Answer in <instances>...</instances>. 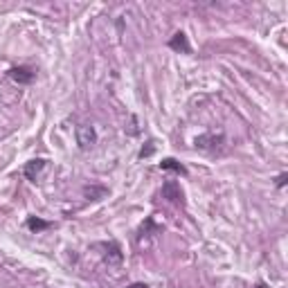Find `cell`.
Segmentation results:
<instances>
[{"label":"cell","instance_id":"obj_2","mask_svg":"<svg viewBox=\"0 0 288 288\" xmlns=\"http://www.w3.org/2000/svg\"><path fill=\"white\" fill-rule=\"evenodd\" d=\"M225 142V137L221 135H216V133H205V135H198L194 140V147L196 149H200V151H216V149L221 147Z\"/></svg>","mask_w":288,"mask_h":288},{"label":"cell","instance_id":"obj_4","mask_svg":"<svg viewBox=\"0 0 288 288\" xmlns=\"http://www.w3.org/2000/svg\"><path fill=\"white\" fill-rule=\"evenodd\" d=\"M169 48L173 50V52L178 54H189L191 52V45L189 41H187V34L185 32H176V34L169 39Z\"/></svg>","mask_w":288,"mask_h":288},{"label":"cell","instance_id":"obj_11","mask_svg":"<svg viewBox=\"0 0 288 288\" xmlns=\"http://www.w3.org/2000/svg\"><path fill=\"white\" fill-rule=\"evenodd\" d=\"M153 151H156V147H153V142H147V149H142V151H140V158H149Z\"/></svg>","mask_w":288,"mask_h":288},{"label":"cell","instance_id":"obj_9","mask_svg":"<svg viewBox=\"0 0 288 288\" xmlns=\"http://www.w3.org/2000/svg\"><path fill=\"white\" fill-rule=\"evenodd\" d=\"M106 250H111V252L106 254L108 264H119V261H122V250H119V245L115 243V241H111V243L106 245Z\"/></svg>","mask_w":288,"mask_h":288},{"label":"cell","instance_id":"obj_8","mask_svg":"<svg viewBox=\"0 0 288 288\" xmlns=\"http://www.w3.org/2000/svg\"><path fill=\"white\" fill-rule=\"evenodd\" d=\"M160 169H165V171H176V173H180V176H185V173H187L185 167H182L178 160H173V158H165V160L160 162Z\"/></svg>","mask_w":288,"mask_h":288},{"label":"cell","instance_id":"obj_1","mask_svg":"<svg viewBox=\"0 0 288 288\" xmlns=\"http://www.w3.org/2000/svg\"><path fill=\"white\" fill-rule=\"evenodd\" d=\"M74 135H77V144H79V149H81V151H88V149H93L95 142H97V133H95V128L88 126V124H81V126H77Z\"/></svg>","mask_w":288,"mask_h":288},{"label":"cell","instance_id":"obj_10","mask_svg":"<svg viewBox=\"0 0 288 288\" xmlns=\"http://www.w3.org/2000/svg\"><path fill=\"white\" fill-rule=\"evenodd\" d=\"M27 228H30L32 232H43V230L50 228V223L43 219H36V216H30V219H27Z\"/></svg>","mask_w":288,"mask_h":288},{"label":"cell","instance_id":"obj_12","mask_svg":"<svg viewBox=\"0 0 288 288\" xmlns=\"http://www.w3.org/2000/svg\"><path fill=\"white\" fill-rule=\"evenodd\" d=\"M286 180H288V173H282V176L277 178V187H284V185H286Z\"/></svg>","mask_w":288,"mask_h":288},{"label":"cell","instance_id":"obj_3","mask_svg":"<svg viewBox=\"0 0 288 288\" xmlns=\"http://www.w3.org/2000/svg\"><path fill=\"white\" fill-rule=\"evenodd\" d=\"M9 79L16 83H20V86H25V83H32L34 81V70L27 68V65H18V68H11L9 70Z\"/></svg>","mask_w":288,"mask_h":288},{"label":"cell","instance_id":"obj_7","mask_svg":"<svg viewBox=\"0 0 288 288\" xmlns=\"http://www.w3.org/2000/svg\"><path fill=\"white\" fill-rule=\"evenodd\" d=\"M106 194H108L106 187H97V185L83 187V196L88 200H102V198H106Z\"/></svg>","mask_w":288,"mask_h":288},{"label":"cell","instance_id":"obj_5","mask_svg":"<svg viewBox=\"0 0 288 288\" xmlns=\"http://www.w3.org/2000/svg\"><path fill=\"white\" fill-rule=\"evenodd\" d=\"M45 165H48V160H43V158H36V160H30V162H27V165H25V169H23L25 178H27V180H36V178H39L41 173H43Z\"/></svg>","mask_w":288,"mask_h":288},{"label":"cell","instance_id":"obj_13","mask_svg":"<svg viewBox=\"0 0 288 288\" xmlns=\"http://www.w3.org/2000/svg\"><path fill=\"white\" fill-rule=\"evenodd\" d=\"M126 288H149L147 284H131V286H126Z\"/></svg>","mask_w":288,"mask_h":288},{"label":"cell","instance_id":"obj_6","mask_svg":"<svg viewBox=\"0 0 288 288\" xmlns=\"http://www.w3.org/2000/svg\"><path fill=\"white\" fill-rule=\"evenodd\" d=\"M162 196L169 198L171 203H182V189H180V185L173 182V180H169V182L162 185Z\"/></svg>","mask_w":288,"mask_h":288}]
</instances>
